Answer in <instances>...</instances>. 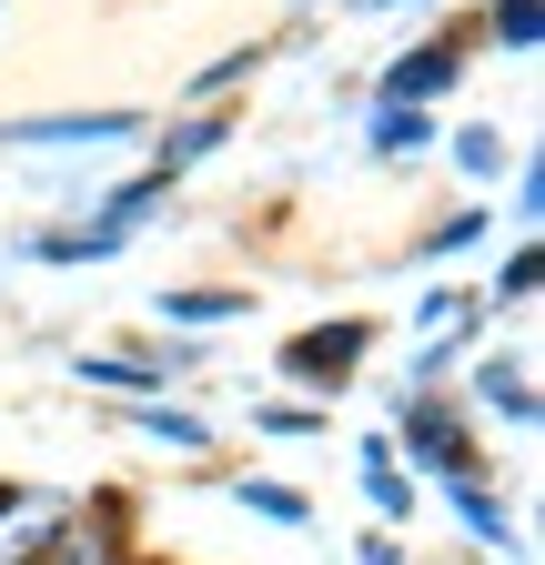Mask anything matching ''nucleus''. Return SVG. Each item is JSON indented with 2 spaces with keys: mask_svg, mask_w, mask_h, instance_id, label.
<instances>
[{
  "mask_svg": "<svg viewBox=\"0 0 545 565\" xmlns=\"http://www.w3.org/2000/svg\"><path fill=\"white\" fill-rule=\"evenodd\" d=\"M384 445H394V465H425L435 484L474 475V435H464V424H455L435 394H404V404H394V435H384Z\"/></svg>",
  "mask_w": 545,
  "mask_h": 565,
  "instance_id": "obj_1",
  "label": "nucleus"
},
{
  "mask_svg": "<svg viewBox=\"0 0 545 565\" xmlns=\"http://www.w3.org/2000/svg\"><path fill=\"white\" fill-rule=\"evenodd\" d=\"M82 505L61 484H0V565H41Z\"/></svg>",
  "mask_w": 545,
  "mask_h": 565,
  "instance_id": "obj_2",
  "label": "nucleus"
},
{
  "mask_svg": "<svg viewBox=\"0 0 545 565\" xmlns=\"http://www.w3.org/2000/svg\"><path fill=\"white\" fill-rule=\"evenodd\" d=\"M364 343H374V323H364V313L313 323V333H293V343H284V374H293V384H313V394H344V384H354V364H364Z\"/></svg>",
  "mask_w": 545,
  "mask_h": 565,
  "instance_id": "obj_3",
  "label": "nucleus"
},
{
  "mask_svg": "<svg viewBox=\"0 0 545 565\" xmlns=\"http://www.w3.org/2000/svg\"><path fill=\"white\" fill-rule=\"evenodd\" d=\"M142 111H41V121H0V152H92V141H131Z\"/></svg>",
  "mask_w": 545,
  "mask_h": 565,
  "instance_id": "obj_4",
  "label": "nucleus"
},
{
  "mask_svg": "<svg viewBox=\"0 0 545 565\" xmlns=\"http://www.w3.org/2000/svg\"><path fill=\"white\" fill-rule=\"evenodd\" d=\"M182 364H202L192 343H172V353H72V374L82 384H101V394H131V404H152Z\"/></svg>",
  "mask_w": 545,
  "mask_h": 565,
  "instance_id": "obj_5",
  "label": "nucleus"
},
{
  "mask_svg": "<svg viewBox=\"0 0 545 565\" xmlns=\"http://www.w3.org/2000/svg\"><path fill=\"white\" fill-rule=\"evenodd\" d=\"M455 71H464V51H455V41H435V51H404V61L384 71V92H374V102H384V111H425V102L455 82Z\"/></svg>",
  "mask_w": 545,
  "mask_h": 565,
  "instance_id": "obj_6",
  "label": "nucleus"
},
{
  "mask_svg": "<svg viewBox=\"0 0 545 565\" xmlns=\"http://www.w3.org/2000/svg\"><path fill=\"white\" fill-rule=\"evenodd\" d=\"M474 404H495L505 424H515V435H535V364H525V353H485V364H474Z\"/></svg>",
  "mask_w": 545,
  "mask_h": 565,
  "instance_id": "obj_7",
  "label": "nucleus"
},
{
  "mask_svg": "<svg viewBox=\"0 0 545 565\" xmlns=\"http://www.w3.org/2000/svg\"><path fill=\"white\" fill-rule=\"evenodd\" d=\"M445 505L464 515V535H474V545L525 555V535H515V515H505V494H485V475H455V484H445Z\"/></svg>",
  "mask_w": 545,
  "mask_h": 565,
  "instance_id": "obj_8",
  "label": "nucleus"
},
{
  "mask_svg": "<svg viewBox=\"0 0 545 565\" xmlns=\"http://www.w3.org/2000/svg\"><path fill=\"white\" fill-rule=\"evenodd\" d=\"M131 435L162 445V455H202V445H213V424H202L192 404H172V394H152V404H131Z\"/></svg>",
  "mask_w": 545,
  "mask_h": 565,
  "instance_id": "obj_9",
  "label": "nucleus"
},
{
  "mask_svg": "<svg viewBox=\"0 0 545 565\" xmlns=\"http://www.w3.org/2000/svg\"><path fill=\"white\" fill-rule=\"evenodd\" d=\"M354 475H364V494H374V515H384V525L415 515V484H404V465H394V445H384V435H364V445H354Z\"/></svg>",
  "mask_w": 545,
  "mask_h": 565,
  "instance_id": "obj_10",
  "label": "nucleus"
},
{
  "mask_svg": "<svg viewBox=\"0 0 545 565\" xmlns=\"http://www.w3.org/2000/svg\"><path fill=\"white\" fill-rule=\"evenodd\" d=\"M233 505H243V515H263V525H293V535L313 525V494H303V484H284V475H233Z\"/></svg>",
  "mask_w": 545,
  "mask_h": 565,
  "instance_id": "obj_11",
  "label": "nucleus"
},
{
  "mask_svg": "<svg viewBox=\"0 0 545 565\" xmlns=\"http://www.w3.org/2000/svg\"><path fill=\"white\" fill-rule=\"evenodd\" d=\"M41 565H142V555L121 545V525H82V515H72V525H61V545H51Z\"/></svg>",
  "mask_w": 545,
  "mask_h": 565,
  "instance_id": "obj_12",
  "label": "nucleus"
},
{
  "mask_svg": "<svg viewBox=\"0 0 545 565\" xmlns=\"http://www.w3.org/2000/svg\"><path fill=\"white\" fill-rule=\"evenodd\" d=\"M253 294H162V323H243Z\"/></svg>",
  "mask_w": 545,
  "mask_h": 565,
  "instance_id": "obj_13",
  "label": "nucleus"
},
{
  "mask_svg": "<svg viewBox=\"0 0 545 565\" xmlns=\"http://www.w3.org/2000/svg\"><path fill=\"white\" fill-rule=\"evenodd\" d=\"M455 172H464V182H495V172H505V141H495L485 121H464V131H455Z\"/></svg>",
  "mask_w": 545,
  "mask_h": 565,
  "instance_id": "obj_14",
  "label": "nucleus"
},
{
  "mask_svg": "<svg viewBox=\"0 0 545 565\" xmlns=\"http://www.w3.org/2000/svg\"><path fill=\"white\" fill-rule=\"evenodd\" d=\"M213 141H223V111H202V121H182V131L162 141V182H172L182 162H202V152H213Z\"/></svg>",
  "mask_w": 545,
  "mask_h": 565,
  "instance_id": "obj_15",
  "label": "nucleus"
},
{
  "mask_svg": "<svg viewBox=\"0 0 545 565\" xmlns=\"http://www.w3.org/2000/svg\"><path fill=\"white\" fill-rule=\"evenodd\" d=\"M495 41L505 51H535L545 41V0H495Z\"/></svg>",
  "mask_w": 545,
  "mask_h": 565,
  "instance_id": "obj_16",
  "label": "nucleus"
},
{
  "mask_svg": "<svg viewBox=\"0 0 545 565\" xmlns=\"http://www.w3.org/2000/svg\"><path fill=\"white\" fill-rule=\"evenodd\" d=\"M425 141H435L425 111H374V152H425Z\"/></svg>",
  "mask_w": 545,
  "mask_h": 565,
  "instance_id": "obj_17",
  "label": "nucleus"
},
{
  "mask_svg": "<svg viewBox=\"0 0 545 565\" xmlns=\"http://www.w3.org/2000/svg\"><path fill=\"white\" fill-rule=\"evenodd\" d=\"M535 282H545V263H535V243H515L495 273V303H535Z\"/></svg>",
  "mask_w": 545,
  "mask_h": 565,
  "instance_id": "obj_18",
  "label": "nucleus"
},
{
  "mask_svg": "<svg viewBox=\"0 0 545 565\" xmlns=\"http://www.w3.org/2000/svg\"><path fill=\"white\" fill-rule=\"evenodd\" d=\"M313 424H323L313 404H272V414H253V435H313Z\"/></svg>",
  "mask_w": 545,
  "mask_h": 565,
  "instance_id": "obj_19",
  "label": "nucleus"
},
{
  "mask_svg": "<svg viewBox=\"0 0 545 565\" xmlns=\"http://www.w3.org/2000/svg\"><path fill=\"white\" fill-rule=\"evenodd\" d=\"M474 233H485V212H455V223H435V243H425V253H464Z\"/></svg>",
  "mask_w": 545,
  "mask_h": 565,
  "instance_id": "obj_20",
  "label": "nucleus"
},
{
  "mask_svg": "<svg viewBox=\"0 0 545 565\" xmlns=\"http://www.w3.org/2000/svg\"><path fill=\"white\" fill-rule=\"evenodd\" d=\"M354 565H404V545H394V535H364V545H354Z\"/></svg>",
  "mask_w": 545,
  "mask_h": 565,
  "instance_id": "obj_21",
  "label": "nucleus"
}]
</instances>
